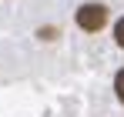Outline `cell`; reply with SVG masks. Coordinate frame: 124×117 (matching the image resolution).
I'll list each match as a JSON object with an SVG mask.
<instances>
[{
  "instance_id": "cell-1",
  "label": "cell",
  "mask_w": 124,
  "mask_h": 117,
  "mask_svg": "<svg viewBox=\"0 0 124 117\" xmlns=\"http://www.w3.org/2000/svg\"><path fill=\"white\" fill-rule=\"evenodd\" d=\"M74 20H77V27H81L84 34H97L104 23H107V7H104V3H97V0H87V3H81V7H77Z\"/></svg>"
},
{
  "instance_id": "cell-2",
  "label": "cell",
  "mask_w": 124,
  "mask_h": 117,
  "mask_svg": "<svg viewBox=\"0 0 124 117\" xmlns=\"http://www.w3.org/2000/svg\"><path fill=\"white\" fill-rule=\"evenodd\" d=\"M114 94H117V100L124 104V70H117V74H114Z\"/></svg>"
},
{
  "instance_id": "cell-3",
  "label": "cell",
  "mask_w": 124,
  "mask_h": 117,
  "mask_svg": "<svg viewBox=\"0 0 124 117\" xmlns=\"http://www.w3.org/2000/svg\"><path fill=\"white\" fill-rule=\"evenodd\" d=\"M114 44H117V47L124 50V17L117 20V23H114Z\"/></svg>"
},
{
  "instance_id": "cell-4",
  "label": "cell",
  "mask_w": 124,
  "mask_h": 117,
  "mask_svg": "<svg viewBox=\"0 0 124 117\" xmlns=\"http://www.w3.org/2000/svg\"><path fill=\"white\" fill-rule=\"evenodd\" d=\"M37 37H40V40H54V37H57V27H40Z\"/></svg>"
}]
</instances>
